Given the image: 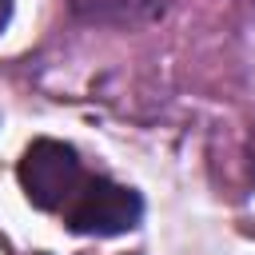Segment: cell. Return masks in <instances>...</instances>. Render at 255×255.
Listing matches in <instances>:
<instances>
[{
	"instance_id": "3",
	"label": "cell",
	"mask_w": 255,
	"mask_h": 255,
	"mask_svg": "<svg viewBox=\"0 0 255 255\" xmlns=\"http://www.w3.org/2000/svg\"><path fill=\"white\" fill-rule=\"evenodd\" d=\"M167 0H72V12L88 24H112V28H135L155 16H163Z\"/></svg>"
},
{
	"instance_id": "4",
	"label": "cell",
	"mask_w": 255,
	"mask_h": 255,
	"mask_svg": "<svg viewBox=\"0 0 255 255\" xmlns=\"http://www.w3.org/2000/svg\"><path fill=\"white\" fill-rule=\"evenodd\" d=\"M4 12H8V0H0V20H4Z\"/></svg>"
},
{
	"instance_id": "1",
	"label": "cell",
	"mask_w": 255,
	"mask_h": 255,
	"mask_svg": "<svg viewBox=\"0 0 255 255\" xmlns=\"http://www.w3.org/2000/svg\"><path fill=\"white\" fill-rule=\"evenodd\" d=\"M20 187L44 211H56V207L72 203L84 187L76 151L60 139H36L20 159Z\"/></svg>"
},
{
	"instance_id": "2",
	"label": "cell",
	"mask_w": 255,
	"mask_h": 255,
	"mask_svg": "<svg viewBox=\"0 0 255 255\" xmlns=\"http://www.w3.org/2000/svg\"><path fill=\"white\" fill-rule=\"evenodd\" d=\"M143 203L131 187L112 179H92L68 207V227L80 235H124L139 223Z\"/></svg>"
}]
</instances>
